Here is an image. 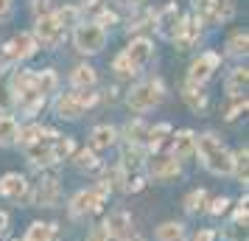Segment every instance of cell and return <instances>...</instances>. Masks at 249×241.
<instances>
[{
	"instance_id": "6da1fadb",
	"label": "cell",
	"mask_w": 249,
	"mask_h": 241,
	"mask_svg": "<svg viewBox=\"0 0 249 241\" xmlns=\"http://www.w3.org/2000/svg\"><path fill=\"white\" fill-rule=\"evenodd\" d=\"M196 154H199V160L202 166L207 168L210 174L215 177H227V174H232V154L221 146V140L215 138V135H199L196 138Z\"/></svg>"
},
{
	"instance_id": "cb8c5ba5",
	"label": "cell",
	"mask_w": 249,
	"mask_h": 241,
	"mask_svg": "<svg viewBox=\"0 0 249 241\" xmlns=\"http://www.w3.org/2000/svg\"><path fill=\"white\" fill-rule=\"evenodd\" d=\"M56 236V224H45V222H34L23 241H51Z\"/></svg>"
},
{
	"instance_id": "5b68a950",
	"label": "cell",
	"mask_w": 249,
	"mask_h": 241,
	"mask_svg": "<svg viewBox=\"0 0 249 241\" xmlns=\"http://www.w3.org/2000/svg\"><path fill=\"white\" fill-rule=\"evenodd\" d=\"M218 65H221V56H218L215 51H204V54H199V56L191 62V70H188V84L202 87L204 81L218 70Z\"/></svg>"
},
{
	"instance_id": "f546056e",
	"label": "cell",
	"mask_w": 249,
	"mask_h": 241,
	"mask_svg": "<svg viewBox=\"0 0 249 241\" xmlns=\"http://www.w3.org/2000/svg\"><path fill=\"white\" fill-rule=\"evenodd\" d=\"M73 149H76V146H73V140H70V138H62V135H59V138L53 140L51 157H53V163H62V160H68L70 154H73Z\"/></svg>"
},
{
	"instance_id": "7dc6e473",
	"label": "cell",
	"mask_w": 249,
	"mask_h": 241,
	"mask_svg": "<svg viewBox=\"0 0 249 241\" xmlns=\"http://www.w3.org/2000/svg\"><path fill=\"white\" fill-rule=\"evenodd\" d=\"M121 241H143V239H140L137 233H129V236H124V239H121Z\"/></svg>"
},
{
	"instance_id": "3957f363",
	"label": "cell",
	"mask_w": 249,
	"mask_h": 241,
	"mask_svg": "<svg viewBox=\"0 0 249 241\" xmlns=\"http://www.w3.org/2000/svg\"><path fill=\"white\" fill-rule=\"evenodd\" d=\"M73 42H76V51L79 54H101L104 48H107V28L95 23H79L76 25V31H73Z\"/></svg>"
},
{
	"instance_id": "b9f144b4",
	"label": "cell",
	"mask_w": 249,
	"mask_h": 241,
	"mask_svg": "<svg viewBox=\"0 0 249 241\" xmlns=\"http://www.w3.org/2000/svg\"><path fill=\"white\" fill-rule=\"evenodd\" d=\"M31 9L36 12V17L48 14V0H31Z\"/></svg>"
},
{
	"instance_id": "4316f807",
	"label": "cell",
	"mask_w": 249,
	"mask_h": 241,
	"mask_svg": "<svg viewBox=\"0 0 249 241\" xmlns=\"http://www.w3.org/2000/svg\"><path fill=\"white\" fill-rule=\"evenodd\" d=\"M121 160H124V168H140L143 166V149L135 146V143H124Z\"/></svg>"
},
{
	"instance_id": "7bdbcfd3",
	"label": "cell",
	"mask_w": 249,
	"mask_h": 241,
	"mask_svg": "<svg viewBox=\"0 0 249 241\" xmlns=\"http://www.w3.org/2000/svg\"><path fill=\"white\" fill-rule=\"evenodd\" d=\"M193 241H215V230H199Z\"/></svg>"
},
{
	"instance_id": "7c38bea8",
	"label": "cell",
	"mask_w": 249,
	"mask_h": 241,
	"mask_svg": "<svg viewBox=\"0 0 249 241\" xmlns=\"http://www.w3.org/2000/svg\"><path fill=\"white\" fill-rule=\"evenodd\" d=\"M191 154H196V135L191 129H182L174 135V143H171V157L174 160H188Z\"/></svg>"
},
{
	"instance_id": "30bf717a",
	"label": "cell",
	"mask_w": 249,
	"mask_h": 241,
	"mask_svg": "<svg viewBox=\"0 0 249 241\" xmlns=\"http://www.w3.org/2000/svg\"><path fill=\"white\" fill-rule=\"evenodd\" d=\"M59 199H62V185H59L56 177H45L42 183L36 185L34 205H39V207H56Z\"/></svg>"
},
{
	"instance_id": "5bb4252c",
	"label": "cell",
	"mask_w": 249,
	"mask_h": 241,
	"mask_svg": "<svg viewBox=\"0 0 249 241\" xmlns=\"http://www.w3.org/2000/svg\"><path fill=\"white\" fill-rule=\"evenodd\" d=\"M0 194L6 196V199H23V196L28 194L25 177H20V174H6V177L0 180Z\"/></svg>"
},
{
	"instance_id": "4dcf8cb0",
	"label": "cell",
	"mask_w": 249,
	"mask_h": 241,
	"mask_svg": "<svg viewBox=\"0 0 249 241\" xmlns=\"http://www.w3.org/2000/svg\"><path fill=\"white\" fill-rule=\"evenodd\" d=\"M146 138H148V127L143 121H132V124L126 127V143L140 146V143H146Z\"/></svg>"
},
{
	"instance_id": "7402d4cb",
	"label": "cell",
	"mask_w": 249,
	"mask_h": 241,
	"mask_svg": "<svg viewBox=\"0 0 249 241\" xmlns=\"http://www.w3.org/2000/svg\"><path fill=\"white\" fill-rule=\"evenodd\" d=\"M17 132H20V127L12 115H0V146H14Z\"/></svg>"
},
{
	"instance_id": "1f68e13d",
	"label": "cell",
	"mask_w": 249,
	"mask_h": 241,
	"mask_svg": "<svg viewBox=\"0 0 249 241\" xmlns=\"http://www.w3.org/2000/svg\"><path fill=\"white\" fill-rule=\"evenodd\" d=\"M204 205H207V191L204 188H196L185 196V210L188 213H199V210H204Z\"/></svg>"
},
{
	"instance_id": "8992f818",
	"label": "cell",
	"mask_w": 249,
	"mask_h": 241,
	"mask_svg": "<svg viewBox=\"0 0 249 241\" xmlns=\"http://www.w3.org/2000/svg\"><path fill=\"white\" fill-rule=\"evenodd\" d=\"M36 51H39V45H36L34 37L28 34V31H20L14 39H9L3 45V56L9 59V62H23V59H31Z\"/></svg>"
},
{
	"instance_id": "44dd1931",
	"label": "cell",
	"mask_w": 249,
	"mask_h": 241,
	"mask_svg": "<svg viewBox=\"0 0 249 241\" xmlns=\"http://www.w3.org/2000/svg\"><path fill=\"white\" fill-rule=\"evenodd\" d=\"M53 14V20H56L62 28H76V25L81 23V12H79V6H70V3H65V6H59L56 12H51Z\"/></svg>"
},
{
	"instance_id": "bcb514c9",
	"label": "cell",
	"mask_w": 249,
	"mask_h": 241,
	"mask_svg": "<svg viewBox=\"0 0 249 241\" xmlns=\"http://www.w3.org/2000/svg\"><path fill=\"white\" fill-rule=\"evenodd\" d=\"M98 6V0H81V9L79 12H87V9H95Z\"/></svg>"
},
{
	"instance_id": "ba28073f",
	"label": "cell",
	"mask_w": 249,
	"mask_h": 241,
	"mask_svg": "<svg viewBox=\"0 0 249 241\" xmlns=\"http://www.w3.org/2000/svg\"><path fill=\"white\" fill-rule=\"evenodd\" d=\"M124 56L129 59V65L135 68V73H140L151 62V56H154V45H151V39H146V37H137V39L129 42V48L124 51Z\"/></svg>"
},
{
	"instance_id": "9a60e30c",
	"label": "cell",
	"mask_w": 249,
	"mask_h": 241,
	"mask_svg": "<svg viewBox=\"0 0 249 241\" xmlns=\"http://www.w3.org/2000/svg\"><path fill=\"white\" fill-rule=\"evenodd\" d=\"M95 81H98V73H95L92 65H76L73 73H70V84H73V90H92Z\"/></svg>"
},
{
	"instance_id": "4fadbf2b",
	"label": "cell",
	"mask_w": 249,
	"mask_h": 241,
	"mask_svg": "<svg viewBox=\"0 0 249 241\" xmlns=\"http://www.w3.org/2000/svg\"><path fill=\"white\" fill-rule=\"evenodd\" d=\"M247 87H249V70L247 68H235L224 81V93L230 98H244L247 95Z\"/></svg>"
},
{
	"instance_id": "603a6c76",
	"label": "cell",
	"mask_w": 249,
	"mask_h": 241,
	"mask_svg": "<svg viewBox=\"0 0 249 241\" xmlns=\"http://www.w3.org/2000/svg\"><path fill=\"white\" fill-rule=\"evenodd\" d=\"M182 98H185V104L191 107L193 112H202L204 107H207V95L199 87H193V84H185L182 87Z\"/></svg>"
},
{
	"instance_id": "2e32d148",
	"label": "cell",
	"mask_w": 249,
	"mask_h": 241,
	"mask_svg": "<svg viewBox=\"0 0 249 241\" xmlns=\"http://www.w3.org/2000/svg\"><path fill=\"white\" fill-rule=\"evenodd\" d=\"M104 227H107V230L115 236V239L121 241L124 236H129V233H132V216H129L126 210H112Z\"/></svg>"
},
{
	"instance_id": "74e56055",
	"label": "cell",
	"mask_w": 249,
	"mask_h": 241,
	"mask_svg": "<svg viewBox=\"0 0 249 241\" xmlns=\"http://www.w3.org/2000/svg\"><path fill=\"white\" fill-rule=\"evenodd\" d=\"M73 98L81 104V110H87V107H92V104H98V93H92V90H79V93H73Z\"/></svg>"
},
{
	"instance_id": "d6a6232c",
	"label": "cell",
	"mask_w": 249,
	"mask_h": 241,
	"mask_svg": "<svg viewBox=\"0 0 249 241\" xmlns=\"http://www.w3.org/2000/svg\"><path fill=\"white\" fill-rule=\"evenodd\" d=\"M165 135H171V124H157L154 129H148L146 146H148L151 151H157L160 146H162V140H165Z\"/></svg>"
},
{
	"instance_id": "52a82bcc",
	"label": "cell",
	"mask_w": 249,
	"mask_h": 241,
	"mask_svg": "<svg viewBox=\"0 0 249 241\" xmlns=\"http://www.w3.org/2000/svg\"><path fill=\"white\" fill-rule=\"evenodd\" d=\"M199 20L191 17V14H182L179 23H177V31H174V45L179 51H191L196 42H199Z\"/></svg>"
},
{
	"instance_id": "8fae6325",
	"label": "cell",
	"mask_w": 249,
	"mask_h": 241,
	"mask_svg": "<svg viewBox=\"0 0 249 241\" xmlns=\"http://www.w3.org/2000/svg\"><path fill=\"white\" fill-rule=\"evenodd\" d=\"M179 6L177 3H168L162 6V12L154 14V25H157V34L165 37V39H174V31H177V23H179Z\"/></svg>"
},
{
	"instance_id": "ac0fdd59",
	"label": "cell",
	"mask_w": 249,
	"mask_h": 241,
	"mask_svg": "<svg viewBox=\"0 0 249 241\" xmlns=\"http://www.w3.org/2000/svg\"><path fill=\"white\" fill-rule=\"evenodd\" d=\"M115 140H118V132H115V127H109V124H101V127L92 129L90 135V143L92 149H109V146H115Z\"/></svg>"
},
{
	"instance_id": "8d00e7d4",
	"label": "cell",
	"mask_w": 249,
	"mask_h": 241,
	"mask_svg": "<svg viewBox=\"0 0 249 241\" xmlns=\"http://www.w3.org/2000/svg\"><path fill=\"white\" fill-rule=\"evenodd\" d=\"M73 163H76V166H79V168H95V166H98V157H95V151H79V154H76V157H73Z\"/></svg>"
},
{
	"instance_id": "f6af8a7d",
	"label": "cell",
	"mask_w": 249,
	"mask_h": 241,
	"mask_svg": "<svg viewBox=\"0 0 249 241\" xmlns=\"http://www.w3.org/2000/svg\"><path fill=\"white\" fill-rule=\"evenodd\" d=\"M6 230H9V213L0 210V233H6Z\"/></svg>"
},
{
	"instance_id": "277c9868",
	"label": "cell",
	"mask_w": 249,
	"mask_h": 241,
	"mask_svg": "<svg viewBox=\"0 0 249 241\" xmlns=\"http://www.w3.org/2000/svg\"><path fill=\"white\" fill-rule=\"evenodd\" d=\"M36 39V45H42V48H59L62 42H65V28L53 20V14L48 12L42 14V17H36V23H34V34H31Z\"/></svg>"
},
{
	"instance_id": "f35d334b",
	"label": "cell",
	"mask_w": 249,
	"mask_h": 241,
	"mask_svg": "<svg viewBox=\"0 0 249 241\" xmlns=\"http://www.w3.org/2000/svg\"><path fill=\"white\" fill-rule=\"evenodd\" d=\"M87 241H118V239H115L112 233H109V230L104 227V224H98V227H92V230H90Z\"/></svg>"
},
{
	"instance_id": "e575fe53",
	"label": "cell",
	"mask_w": 249,
	"mask_h": 241,
	"mask_svg": "<svg viewBox=\"0 0 249 241\" xmlns=\"http://www.w3.org/2000/svg\"><path fill=\"white\" fill-rule=\"evenodd\" d=\"M112 70H115V76H118V79H132V76H137V73H135V68L129 65V59H126L124 54H118V56H115Z\"/></svg>"
},
{
	"instance_id": "83f0119b",
	"label": "cell",
	"mask_w": 249,
	"mask_h": 241,
	"mask_svg": "<svg viewBox=\"0 0 249 241\" xmlns=\"http://www.w3.org/2000/svg\"><path fill=\"white\" fill-rule=\"evenodd\" d=\"M185 239V227L179 222H165L157 227V241H182Z\"/></svg>"
},
{
	"instance_id": "60d3db41",
	"label": "cell",
	"mask_w": 249,
	"mask_h": 241,
	"mask_svg": "<svg viewBox=\"0 0 249 241\" xmlns=\"http://www.w3.org/2000/svg\"><path fill=\"white\" fill-rule=\"evenodd\" d=\"M227 207H230V199H227V196H218V199H213V202H210V207H207V210H210L213 216H221V213H227Z\"/></svg>"
},
{
	"instance_id": "681fc988",
	"label": "cell",
	"mask_w": 249,
	"mask_h": 241,
	"mask_svg": "<svg viewBox=\"0 0 249 241\" xmlns=\"http://www.w3.org/2000/svg\"><path fill=\"white\" fill-rule=\"evenodd\" d=\"M51 241H59V239H56V236H53V239H51Z\"/></svg>"
},
{
	"instance_id": "f907efd6",
	"label": "cell",
	"mask_w": 249,
	"mask_h": 241,
	"mask_svg": "<svg viewBox=\"0 0 249 241\" xmlns=\"http://www.w3.org/2000/svg\"><path fill=\"white\" fill-rule=\"evenodd\" d=\"M0 76H3V68H0Z\"/></svg>"
},
{
	"instance_id": "ab89813d",
	"label": "cell",
	"mask_w": 249,
	"mask_h": 241,
	"mask_svg": "<svg viewBox=\"0 0 249 241\" xmlns=\"http://www.w3.org/2000/svg\"><path fill=\"white\" fill-rule=\"evenodd\" d=\"M92 23H95V25H101V28H107V25H115V23H118V14L109 12V9H104V12L98 14L95 20H92Z\"/></svg>"
},
{
	"instance_id": "f1b7e54d",
	"label": "cell",
	"mask_w": 249,
	"mask_h": 241,
	"mask_svg": "<svg viewBox=\"0 0 249 241\" xmlns=\"http://www.w3.org/2000/svg\"><path fill=\"white\" fill-rule=\"evenodd\" d=\"M247 168H249V151H247V146H244V149H238L235 154H232V174L238 177L241 185H247Z\"/></svg>"
},
{
	"instance_id": "d590c367",
	"label": "cell",
	"mask_w": 249,
	"mask_h": 241,
	"mask_svg": "<svg viewBox=\"0 0 249 241\" xmlns=\"http://www.w3.org/2000/svg\"><path fill=\"white\" fill-rule=\"evenodd\" d=\"M247 107H249L247 95H244V98H232V107L224 112V118H227V121H235V118H241V115L247 112Z\"/></svg>"
},
{
	"instance_id": "e0dca14e",
	"label": "cell",
	"mask_w": 249,
	"mask_h": 241,
	"mask_svg": "<svg viewBox=\"0 0 249 241\" xmlns=\"http://www.w3.org/2000/svg\"><path fill=\"white\" fill-rule=\"evenodd\" d=\"M53 112H56L59 118H68V121H79L84 110H81V104L73 98V93H70V95L62 93L56 101H53Z\"/></svg>"
},
{
	"instance_id": "d4e9b609",
	"label": "cell",
	"mask_w": 249,
	"mask_h": 241,
	"mask_svg": "<svg viewBox=\"0 0 249 241\" xmlns=\"http://www.w3.org/2000/svg\"><path fill=\"white\" fill-rule=\"evenodd\" d=\"M34 87H36V93L48 95V93H53V90L59 87V76L53 73V70H42V73H34Z\"/></svg>"
},
{
	"instance_id": "7a4b0ae2",
	"label": "cell",
	"mask_w": 249,
	"mask_h": 241,
	"mask_svg": "<svg viewBox=\"0 0 249 241\" xmlns=\"http://www.w3.org/2000/svg\"><path fill=\"white\" fill-rule=\"evenodd\" d=\"M162 95H165L162 81L148 79V81H140L137 87H132V93L126 95V104H129L132 112H148V110H154L162 101Z\"/></svg>"
},
{
	"instance_id": "836d02e7",
	"label": "cell",
	"mask_w": 249,
	"mask_h": 241,
	"mask_svg": "<svg viewBox=\"0 0 249 241\" xmlns=\"http://www.w3.org/2000/svg\"><path fill=\"white\" fill-rule=\"evenodd\" d=\"M39 135H42V127H39V124H31V127L20 129V132H17V143H20V149L31 146V143H34Z\"/></svg>"
},
{
	"instance_id": "ffe728a7",
	"label": "cell",
	"mask_w": 249,
	"mask_h": 241,
	"mask_svg": "<svg viewBox=\"0 0 249 241\" xmlns=\"http://www.w3.org/2000/svg\"><path fill=\"white\" fill-rule=\"evenodd\" d=\"M235 17V0H210V20L215 23H227Z\"/></svg>"
},
{
	"instance_id": "484cf974",
	"label": "cell",
	"mask_w": 249,
	"mask_h": 241,
	"mask_svg": "<svg viewBox=\"0 0 249 241\" xmlns=\"http://www.w3.org/2000/svg\"><path fill=\"white\" fill-rule=\"evenodd\" d=\"M249 51V34L247 31H235V34L227 39V54L230 56H247Z\"/></svg>"
},
{
	"instance_id": "9c48e42d",
	"label": "cell",
	"mask_w": 249,
	"mask_h": 241,
	"mask_svg": "<svg viewBox=\"0 0 249 241\" xmlns=\"http://www.w3.org/2000/svg\"><path fill=\"white\" fill-rule=\"evenodd\" d=\"M101 196L95 194V191H79V194L70 199V216L73 219H84V216H90V213H95L98 207H101Z\"/></svg>"
},
{
	"instance_id": "c3c4849f",
	"label": "cell",
	"mask_w": 249,
	"mask_h": 241,
	"mask_svg": "<svg viewBox=\"0 0 249 241\" xmlns=\"http://www.w3.org/2000/svg\"><path fill=\"white\" fill-rule=\"evenodd\" d=\"M121 3H126V6H132V9H135V6H140V3H143V0H121Z\"/></svg>"
},
{
	"instance_id": "ee69618b",
	"label": "cell",
	"mask_w": 249,
	"mask_h": 241,
	"mask_svg": "<svg viewBox=\"0 0 249 241\" xmlns=\"http://www.w3.org/2000/svg\"><path fill=\"white\" fill-rule=\"evenodd\" d=\"M12 14V0H0V20H9Z\"/></svg>"
},
{
	"instance_id": "d6986e66",
	"label": "cell",
	"mask_w": 249,
	"mask_h": 241,
	"mask_svg": "<svg viewBox=\"0 0 249 241\" xmlns=\"http://www.w3.org/2000/svg\"><path fill=\"white\" fill-rule=\"evenodd\" d=\"M151 174H154L157 180H177L182 174V166H179V160H174V157H160V160L154 163Z\"/></svg>"
}]
</instances>
